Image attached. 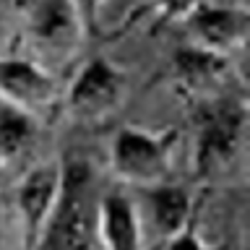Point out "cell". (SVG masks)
Instances as JSON below:
<instances>
[{
  "label": "cell",
  "instance_id": "10",
  "mask_svg": "<svg viewBox=\"0 0 250 250\" xmlns=\"http://www.w3.org/2000/svg\"><path fill=\"white\" fill-rule=\"evenodd\" d=\"M97 237L102 250H144V229L133 201L123 193L99 195Z\"/></svg>",
  "mask_w": 250,
  "mask_h": 250
},
{
  "label": "cell",
  "instance_id": "3",
  "mask_svg": "<svg viewBox=\"0 0 250 250\" xmlns=\"http://www.w3.org/2000/svg\"><path fill=\"white\" fill-rule=\"evenodd\" d=\"M175 144H177V130L148 133L138 128H123L112 138L109 167L123 183L156 188L169 175Z\"/></svg>",
  "mask_w": 250,
  "mask_h": 250
},
{
  "label": "cell",
  "instance_id": "1",
  "mask_svg": "<svg viewBox=\"0 0 250 250\" xmlns=\"http://www.w3.org/2000/svg\"><path fill=\"white\" fill-rule=\"evenodd\" d=\"M99 190L89 162L62 164V188L55 214L34 250H102L97 237Z\"/></svg>",
  "mask_w": 250,
  "mask_h": 250
},
{
  "label": "cell",
  "instance_id": "11",
  "mask_svg": "<svg viewBox=\"0 0 250 250\" xmlns=\"http://www.w3.org/2000/svg\"><path fill=\"white\" fill-rule=\"evenodd\" d=\"M148 208H151L154 227L164 240H172L190 224L193 219V201L183 188L177 185H156L148 193Z\"/></svg>",
  "mask_w": 250,
  "mask_h": 250
},
{
  "label": "cell",
  "instance_id": "5",
  "mask_svg": "<svg viewBox=\"0 0 250 250\" xmlns=\"http://www.w3.org/2000/svg\"><path fill=\"white\" fill-rule=\"evenodd\" d=\"M0 102L34 120H50L60 104V86L50 70L34 60L0 58Z\"/></svg>",
  "mask_w": 250,
  "mask_h": 250
},
{
  "label": "cell",
  "instance_id": "13",
  "mask_svg": "<svg viewBox=\"0 0 250 250\" xmlns=\"http://www.w3.org/2000/svg\"><path fill=\"white\" fill-rule=\"evenodd\" d=\"M208 3V0H154L156 5V16L162 23L169 21H185L198 5Z\"/></svg>",
  "mask_w": 250,
  "mask_h": 250
},
{
  "label": "cell",
  "instance_id": "2",
  "mask_svg": "<svg viewBox=\"0 0 250 250\" xmlns=\"http://www.w3.org/2000/svg\"><path fill=\"white\" fill-rule=\"evenodd\" d=\"M248 123L245 102L227 94V97L203 102L195 117V175L208 177L224 169L240 151L242 133Z\"/></svg>",
  "mask_w": 250,
  "mask_h": 250
},
{
  "label": "cell",
  "instance_id": "7",
  "mask_svg": "<svg viewBox=\"0 0 250 250\" xmlns=\"http://www.w3.org/2000/svg\"><path fill=\"white\" fill-rule=\"evenodd\" d=\"M62 188V164L44 162L29 169L16 190V208L21 219V242L23 250H34L55 214Z\"/></svg>",
  "mask_w": 250,
  "mask_h": 250
},
{
  "label": "cell",
  "instance_id": "14",
  "mask_svg": "<svg viewBox=\"0 0 250 250\" xmlns=\"http://www.w3.org/2000/svg\"><path fill=\"white\" fill-rule=\"evenodd\" d=\"M70 3H73L86 34H97L99 31V13H102V5L107 0H70Z\"/></svg>",
  "mask_w": 250,
  "mask_h": 250
},
{
  "label": "cell",
  "instance_id": "16",
  "mask_svg": "<svg viewBox=\"0 0 250 250\" xmlns=\"http://www.w3.org/2000/svg\"><path fill=\"white\" fill-rule=\"evenodd\" d=\"M5 37H8V16H5L3 8H0V44L5 42Z\"/></svg>",
  "mask_w": 250,
  "mask_h": 250
},
{
  "label": "cell",
  "instance_id": "15",
  "mask_svg": "<svg viewBox=\"0 0 250 250\" xmlns=\"http://www.w3.org/2000/svg\"><path fill=\"white\" fill-rule=\"evenodd\" d=\"M167 250H222V248H208V245H203L201 237L195 234V227H193V219H190V224H188L180 234H175V237L169 240Z\"/></svg>",
  "mask_w": 250,
  "mask_h": 250
},
{
  "label": "cell",
  "instance_id": "8",
  "mask_svg": "<svg viewBox=\"0 0 250 250\" xmlns=\"http://www.w3.org/2000/svg\"><path fill=\"white\" fill-rule=\"evenodd\" d=\"M185 26L195 47L216 55H229L248 42L250 13L240 5L203 3L185 19Z\"/></svg>",
  "mask_w": 250,
  "mask_h": 250
},
{
  "label": "cell",
  "instance_id": "12",
  "mask_svg": "<svg viewBox=\"0 0 250 250\" xmlns=\"http://www.w3.org/2000/svg\"><path fill=\"white\" fill-rule=\"evenodd\" d=\"M39 133V120L0 102V164H16L31 151Z\"/></svg>",
  "mask_w": 250,
  "mask_h": 250
},
{
  "label": "cell",
  "instance_id": "4",
  "mask_svg": "<svg viewBox=\"0 0 250 250\" xmlns=\"http://www.w3.org/2000/svg\"><path fill=\"white\" fill-rule=\"evenodd\" d=\"M26 34L42 60L68 62L86 31L70 0H34L26 11Z\"/></svg>",
  "mask_w": 250,
  "mask_h": 250
},
{
  "label": "cell",
  "instance_id": "6",
  "mask_svg": "<svg viewBox=\"0 0 250 250\" xmlns=\"http://www.w3.org/2000/svg\"><path fill=\"white\" fill-rule=\"evenodd\" d=\"M125 89H128V78L120 68H115L107 58H91L73 78L65 104L78 120L94 123L109 117L120 107Z\"/></svg>",
  "mask_w": 250,
  "mask_h": 250
},
{
  "label": "cell",
  "instance_id": "9",
  "mask_svg": "<svg viewBox=\"0 0 250 250\" xmlns=\"http://www.w3.org/2000/svg\"><path fill=\"white\" fill-rule=\"evenodd\" d=\"M175 81L188 97L211 102L229 94L227 83L232 81V65L227 55L188 44L175 52Z\"/></svg>",
  "mask_w": 250,
  "mask_h": 250
}]
</instances>
